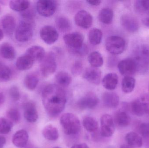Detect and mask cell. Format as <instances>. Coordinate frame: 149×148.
Here are the masks:
<instances>
[{"mask_svg": "<svg viewBox=\"0 0 149 148\" xmlns=\"http://www.w3.org/2000/svg\"><path fill=\"white\" fill-rule=\"evenodd\" d=\"M35 62L29 56L25 54L17 58L16 61V67L18 70L25 71L31 68Z\"/></svg>", "mask_w": 149, "mask_h": 148, "instance_id": "cell-20", "label": "cell"}, {"mask_svg": "<svg viewBox=\"0 0 149 148\" xmlns=\"http://www.w3.org/2000/svg\"><path fill=\"white\" fill-rule=\"evenodd\" d=\"M12 71L9 67L0 62V82H5L11 80Z\"/></svg>", "mask_w": 149, "mask_h": 148, "instance_id": "cell-37", "label": "cell"}, {"mask_svg": "<svg viewBox=\"0 0 149 148\" xmlns=\"http://www.w3.org/2000/svg\"><path fill=\"white\" fill-rule=\"evenodd\" d=\"M55 22L57 28L61 32H68L71 30V23L69 19L63 16L57 17Z\"/></svg>", "mask_w": 149, "mask_h": 148, "instance_id": "cell-26", "label": "cell"}, {"mask_svg": "<svg viewBox=\"0 0 149 148\" xmlns=\"http://www.w3.org/2000/svg\"><path fill=\"white\" fill-rule=\"evenodd\" d=\"M82 125L85 129L90 133H95L98 130V123L96 120L93 117H85L82 121Z\"/></svg>", "mask_w": 149, "mask_h": 148, "instance_id": "cell-34", "label": "cell"}, {"mask_svg": "<svg viewBox=\"0 0 149 148\" xmlns=\"http://www.w3.org/2000/svg\"><path fill=\"white\" fill-rule=\"evenodd\" d=\"M102 85L108 90H113L116 88L118 83V76L115 73H109L102 79Z\"/></svg>", "mask_w": 149, "mask_h": 148, "instance_id": "cell-22", "label": "cell"}, {"mask_svg": "<svg viewBox=\"0 0 149 148\" xmlns=\"http://www.w3.org/2000/svg\"><path fill=\"white\" fill-rule=\"evenodd\" d=\"M41 62L40 71L44 77H48L56 71L57 63L54 53L52 52L48 53L47 55H45Z\"/></svg>", "mask_w": 149, "mask_h": 148, "instance_id": "cell-6", "label": "cell"}, {"mask_svg": "<svg viewBox=\"0 0 149 148\" xmlns=\"http://www.w3.org/2000/svg\"><path fill=\"white\" fill-rule=\"evenodd\" d=\"M100 134L102 136L109 137L112 136L115 131V124L111 116L104 114L101 117Z\"/></svg>", "mask_w": 149, "mask_h": 148, "instance_id": "cell-9", "label": "cell"}, {"mask_svg": "<svg viewBox=\"0 0 149 148\" xmlns=\"http://www.w3.org/2000/svg\"><path fill=\"white\" fill-rule=\"evenodd\" d=\"M42 101L48 114L55 117L64 109L67 101L66 93L58 85L49 84L43 90Z\"/></svg>", "mask_w": 149, "mask_h": 148, "instance_id": "cell-1", "label": "cell"}, {"mask_svg": "<svg viewBox=\"0 0 149 148\" xmlns=\"http://www.w3.org/2000/svg\"><path fill=\"white\" fill-rule=\"evenodd\" d=\"M3 38V33L1 29L0 28V41H1Z\"/></svg>", "mask_w": 149, "mask_h": 148, "instance_id": "cell-51", "label": "cell"}, {"mask_svg": "<svg viewBox=\"0 0 149 148\" xmlns=\"http://www.w3.org/2000/svg\"><path fill=\"white\" fill-rule=\"evenodd\" d=\"M120 148H132L131 147H129V146L126 145H123L121 146Z\"/></svg>", "mask_w": 149, "mask_h": 148, "instance_id": "cell-52", "label": "cell"}, {"mask_svg": "<svg viewBox=\"0 0 149 148\" xmlns=\"http://www.w3.org/2000/svg\"><path fill=\"white\" fill-rule=\"evenodd\" d=\"M63 40L65 44L71 50L80 49L84 46V37L79 32L66 34L64 36Z\"/></svg>", "mask_w": 149, "mask_h": 148, "instance_id": "cell-8", "label": "cell"}, {"mask_svg": "<svg viewBox=\"0 0 149 148\" xmlns=\"http://www.w3.org/2000/svg\"><path fill=\"white\" fill-rule=\"evenodd\" d=\"M142 22L145 27L149 28V17H146L142 20Z\"/></svg>", "mask_w": 149, "mask_h": 148, "instance_id": "cell-50", "label": "cell"}, {"mask_svg": "<svg viewBox=\"0 0 149 148\" xmlns=\"http://www.w3.org/2000/svg\"><path fill=\"white\" fill-rule=\"evenodd\" d=\"M134 7L136 12L140 14H149V0H139L135 2Z\"/></svg>", "mask_w": 149, "mask_h": 148, "instance_id": "cell-38", "label": "cell"}, {"mask_svg": "<svg viewBox=\"0 0 149 148\" xmlns=\"http://www.w3.org/2000/svg\"><path fill=\"white\" fill-rule=\"evenodd\" d=\"M29 134L24 129H21L15 133L12 138L13 144L17 147H24L29 140Z\"/></svg>", "mask_w": 149, "mask_h": 148, "instance_id": "cell-18", "label": "cell"}, {"mask_svg": "<svg viewBox=\"0 0 149 148\" xmlns=\"http://www.w3.org/2000/svg\"><path fill=\"white\" fill-rule=\"evenodd\" d=\"M29 1L27 0L11 1L9 2L10 8L12 10L17 12H22L29 8Z\"/></svg>", "mask_w": 149, "mask_h": 148, "instance_id": "cell-27", "label": "cell"}, {"mask_svg": "<svg viewBox=\"0 0 149 148\" xmlns=\"http://www.w3.org/2000/svg\"><path fill=\"white\" fill-rule=\"evenodd\" d=\"M88 40L91 44L97 45L101 42L102 33L101 30L98 28H93L89 31L88 35Z\"/></svg>", "mask_w": 149, "mask_h": 148, "instance_id": "cell-35", "label": "cell"}, {"mask_svg": "<svg viewBox=\"0 0 149 148\" xmlns=\"http://www.w3.org/2000/svg\"><path fill=\"white\" fill-rule=\"evenodd\" d=\"M44 137L50 141L56 140L59 137V133L56 128L52 125L46 126L42 131Z\"/></svg>", "mask_w": 149, "mask_h": 148, "instance_id": "cell-29", "label": "cell"}, {"mask_svg": "<svg viewBox=\"0 0 149 148\" xmlns=\"http://www.w3.org/2000/svg\"><path fill=\"white\" fill-rule=\"evenodd\" d=\"M7 119L13 123H17L20 121L21 115L18 109L16 108H10L6 113Z\"/></svg>", "mask_w": 149, "mask_h": 148, "instance_id": "cell-40", "label": "cell"}, {"mask_svg": "<svg viewBox=\"0 0 149 148\" xmlns=\"http://www.w3.org/2000/svg\"><path fill=\"white\" fill-rule=\"evenodd\" d=\"M0 55L4 59L13 60L15 57V50L12 45L5 43L0 46Z\"/></svg>", "mask_w": 149, "mask_h": 148, "instance_id": "cell-25", "label": "cell"}, {"mask_svg": "<svg viewBox=\"0 0 149 148\" xmlns=\"http://www.w3.org/2000/svg\"><path fill=\"white\" fill-rule=\"evenodd\" d=\"M102 99L104 105L109 108H116L120 102L119 96L113 92H105L102 95Z\"/></svg>", "mask_w": 149, "mask_h": 148, "instance_id": "cell-19", "label": "cell"}, {"mask_svg": "<svg viewBox=\"0 0 149 148\" xmlns=\"http://www.w3.org/2000/svg\"><path fill=\"white\" fill-rule=\"evenodd\" d=\"M101 71L98 68L90 67L86 69L83 73V76L90 83L98 85L101 79Z\"/></svg>", "mask_w": 149, "mask_h": 148, "instance_id": "cell-15", "label": "cell"}, {"mask_svg": "<svg viewBox=\"0 0 149 148\" xmlns=\"http://www.w3.org/2000/svg\"><path fill=\"white\" fill-rule=\"evenodd\" d=\"M113 17V12L109 8L102 9L99 12L98 18L100 21L106 24H109L112 23Z\"/></svg>", "mask_w": 149, "mask_h": 148, "instance_id": "cell-28", "label": "cell"}, {"mask_svg": "<svg viewBox=\"0 0 149 148\" xmlns=\"http://www.w3.org/2000/svg\"><path fill=\"white\" fill-rule=\"evenodd\" d=\"M128 107L132 113L137 116H141L145 114L143 104L140 98L132 102Z\"/></svg>", "mask_w": 149, "mask_h": 148, "instance_id": "cell-30", "label": "cell"}, {"mask_svg": "<svg viewBox=\"0 0 149 148\" xmlns=\"http://www.w3.org/2000/svg\"><path fill=\"white\" fill-rule=\"evenodd\" d=\"M0 12H1V8H0Z\"/></svg>", "mask_w": 149, "mask_h": 148, "instance_id": "cell-55", "label": "cell"}, {"mask_svg": "<svg viewBox=\"0 0 149 148\" xmlns=\"http://www.w3.org/2000/svg\"><path fill=\"white\" fill-rule=\"evenodd\" d=\"M25 54L29 56L35 61H41L45 56L44 49L39 46H33L29 48Z\"/></svg>", "mask_w": 149, "mask_h": 148, "instance_id": "cell-21", "label": "cell"}, {"mask_svg": "<svg viewBox=\"0 0 149 148\" xmlns=\"http://www.w3.org/2000/svg\"><path fill=\"white\" fill-rule=\"evenodd\" d=\"M39 82V78L36 74L31 73L25 76L24 84L27 89L33 90L36 88Z\"/></svg>", "mask_w": 149, "mask_h": 148, "instance_id": "cell-32", "label": "cell"}, {"mask_svg": "<svg viewBox=\"0 0 149 148\" xmlns=\"http://www.w3.org/2000/svg\"><path fill=\"white\" fill-rule=\"evenodd\" d=\"M7 1H0V4H2V5H6L7 4Z\"/></svg>", "mask_w": 149, "mask_h": 148, "instance_id": "cell-53", "label": "cell"}, {"mask_svg": "<svg viewBox=\"0 0 149 148\" xmlns=\"http://www.w3.org/2000/svg\"><path fill=\"white\" fill-rule=\"evenodd\" d=\"M37 10L39 14L45 17L52 16L57 8L56 2L52 0H41L38 1Z\"/></svg>", "mask_w": 149, "mask_h": 148, "instance_id": "cell-7", "label": "cell"}, {"mask_svg": "<svg viewBox=\"0 0 149 148\" xmlns=\"http://www.w3.org/2000/svg\"><path fill=\"white\" fill-rule=\"evenodd\" d=\"M71 148H88V147L87 145L85 143H81V144L73 145Z\"/></svg>", "mask_w": 149, "mask_h": 148, "instance_id": "cell-49", "label": "cell"}, {"mask_svg": "<svg viewBox=\"0 0 149 148\" xmlns=\"http://www.w3.org/2000/svg\"><path fill=\"white\" fill-rule=\"evenodd\" d=\"M13 123L5 118H0V134H7L11 131Z\"/></svg>", "mask_w": 149, "mask_h": 148, "instance_id": "cell-39", "label": "cell"}, {"mask_svg": "<svg viewBox=\"0 0 149 148\" xmlns=\"http://www.w3.org/2000/svg\"><path fill=\"white\" fill-rule=\"evenodd\" d=\"M56 80L59 86L66 87L71 84L72 78L67 72L60 71L56 74Z\"/></svg>", "mask_w": 149, "mask_h": 148, "instance_id": "cell-33", "label": "cell"}, {"mask_svg": "<svg viewBox=\"0 0 149 148\" xmlns=\"http://www.w3.org/2000/svg\"><path fill=\"white\" fill-rule=\"evenodd\" d=\"M83 65L81 62L76 61L72 67V73L74 76L79 75L82 71Z\"/></svg>", "mask_w": 149, "mask_h": 148, "instance_id": "cell-43", "label": "cell"}, {"mask_svg": "<svg viewBox=\"0 0 149 148\" xmlns=\"http://www.w3.org/2000/svg\"><path fill=\"white\" fill-rule=\"evenodd\" d=\"M125 140L128 146L131 148H140L143 145L141 137L135 132L128 133L125 136Z\"/></svg>", "mask_w": 149, "mask_h": 148, "instance_id": "cell-23", "label": "cell"}, {"mask_svg": "<svg viewBox=\"0 0 149 148\" xmlns=\"http://www.w3.org/2000/svg\"><path fill=\"white\" fill-rule=\"evenodd\" d=\"M74 21L77 26L86 29L93 24V18L90 13L86 10H81L75 14Z\"/></svg>", "mask_w": 149, "mask_h": 148, "instance_id": "cell-13", "label": "cell"}, {"mask_svg": "<svg viewBox=\"0 0 149 148\" xmlns=\"http://www.w3.org/2000/svg\"><path fill=\"white\" fill-rule=\"evenodd\" d=\"M1 23L3 31L8 35H11L15 31L16 23L13 16L5 15L1 19Z\"/></svg>", "mask_w": 149, "mask_h": 148, "instance_id": "cell-16", "label": "cell"}, {"mask_svg": "<svg viewBox=\"0 0 149 148\" xmlns=\"http://www.w3.org/2000/svg\"><path fill=\"white\" fill-rule=\"evenodd\" d=\"M6 140L5 137L0 136V148H3L6 144Z\"/></svg>", "mask_w": 149, "mask_h": 148, "instance_id": "cell-48", "label": "cell"}, {"mask_svg": "<svg viewBox=\"0 0 149 148\" xmlns=\"http://www.w3.org/2000/svg\"><path fill=\"white\" fill-rule=\"evenodd\" d=\"M40 37L47 44L51 45L56 41L58 38V33L52 26L46 25L41 28Z\"/></svg>", "mask_w": 149, "mask_h": 148, "instance_id": "cell-12", "label": "cell"}, {"mask_svg": "<svg viewBox=\"0 0 149 148\" xmlns=\"http://www.w3.org/2000/svg\"><path fill=\"white\" fill-rule=\"evenodd\" d=\"M140 98L143 104L145 114H149V96L145 95L141 96Z\"/></svg>", "mask_w": 149, "mask_h": 148, "instance_id": "cell-45", "label": "cell"}, {"mask_svg": "<svg viewBox=\"0 0 149 148\" xmlns=\"http://www.w3.org/2000/svg\"><path fill=\"white\" fill-rule=\"evenodd\" d=\"M53 148H62L59 147H54Z\"/></svg>", "mask_w": 149, "mask_h": 148, "instance_id": "cell-54", "label": "cell"}, {"mask_svg": "<svg viewBox=\"0 0 149 148\" xmlns=\"http://www.w3.org/2000/svg\"><path fill=\"white\" fill-rule=\"evenodd\" d=\"M136 81L131 76H125L122 82V89L126 94L131 93L135 86Z\"/></svg>", "mask_w": 149, "mask_h": 148, "instance_id": "cell-36", "label": "cell"}, {"mask_svg": "<svg viewBox=\"0 0 149 148\" xmlns=\"http://www.w3.org/2000/svg\"><path fill=\"white\" fill-rule=\"evenodd\" d=\"M121 23L125 30L131 33L136 32L139 29V24L136 19L129 15L123 16Z\"/></svg>", "mask_w": 149, "mask_h": 148, "instance_id": "cell-17", "label": "cell"}, {"mask_svg": "<svg viewBox=\"0 0 149 148\" xmlns=\"http://www.w3.org/2000/svg\"><path fill=\"white\" fill-rule=\"evenodd\" d=\"M99 102L97 96L93 92H89L81 97L77 102V106L81 109H93Z\"/></svg>", "mask_w": 149, "mask_h": 148, "instance_id": "cell-11", "label": "cell"}, {"mask_svg": "<svg viewBox=\"0 0 149 148\" xmlns=\"http://www.w3.org/2000/svg\"><path fill=\"white\" fill-rule=\"evenodd\" d=\"M88 60L92 67L95 68L102 67L103 64V59L100 53L94 51L89 54Z\"/></svg>", "mask_w": 149, "mask_h": 148, "instance_id": "cell-31", "label": "cell"}, {"mask_svg": "<svg viewBox=\"0 0 149 148\" xmlns=\"http://www.w3.org/2000/svg\"><path fill=\"white\" fill-rule=\"evenodd\" d=\"M115 122L117 126L124 127L128 126L131 122V118L125 111L120 110L115 116Z\"/></svg>", "mask_w": 149, "mask_h": 148, "instance_id": "cell-24", "label": "cell"}, {"mask_svg": "<svg viewBox=\"0 0 149 148\" xmlns=\"http://www.w3.org/2000/svg\"><path fill=\"white\" fill-rule=\"evenodd\" d=\"M5 96L2 89L0 87V106L5 101Z\"/></svg>", "mask_w": 149, "mask_h": 148, "instance_id": "cell-47", "label": "cell"}, {"mask_svg": "<svg viewBox=\"0 0 149 148\" xmlns=\"http://www.w3.org/2000/svg\"><path fill=\"white\" fill-rule=\"evenodd\" d=\"M9 94L11 99L14 101H17L20 100L21 96L20 91L16 86H14L10 87L9 91Z\"/></svg>", "mask_w": 149, "mask_h": 148, "instance_id": "cell-41", "label": "cell"}, {"mask_svg": "<svg viewBox=\"0 0 149 148\" xmlns=\"http://www.w3.org/2000/svg\"><path fill=\"white\" fill-rule=\"evenodd\" d=\"M22 17L24 19V20L31 21L35 16V13L34 10L32 9H28L23 12H21Z\"/></svg>", "mask_w": 149, "mask_h": 148, "instance_id": "cell-44", "label": "cell"}, {"mask_svg": "<svg viewBox=\"0 0 149 148\" xmlns=\"http://www.w3.org/2000/svg\"><path fill=\"white\" fill-rule=\"evenodd\" d=\"M139 132L141 135L145 138H149V123H142L139 126Z\"/></svg>", "mask_w": 149, "mask_h": 148, "instance_id": "cell-42", "label": "cell"}, {"mask_svg": "<svg viewBox=\"0 0 149 148\" xmlns=\"http://www.w3.org/2000/svg\"><path fill=\"white\" fill-rule=\"evenodd\" d=\"M119 72L124 76H131L137 71V66L132 58H127L120 61L118 64Z\"/></svg>", "mask_w": 149, "mask_h": 148, "instance_id": "cell-10", "label": "cell"}, {"mask_svg": "<svg viewBox=\"0 0 149 148\" xmlns=\"http://www.w3.org/2000/svg\"><path fill=\"white\" fill-rule=\"evenodd\" d=\"M90 5L93 6H98L101 3V1L100 0H88L86 1Z\"/></svg>", "mask_w": 149, "mask_h": 148, "instance_id": "cell-46", "label": "cell"}, {"mask_svg": "<svg viewBox=\"0 0 149 148\" xmlns=\"http://www.w3.org/2000/svg\"><path fill=\"white\" fill-rule=\"evenodd\" d=\"M24 115L25 120L29 123L36 122L38 115L36 104L32 101L25 103L23 106Z\"/></svg>", "mask_w": 149, "mask_h": 148, "instance_id": "cell-14", "label": "cell"}, {"mask_svg": "<svg viewBox=\"0 0 149 148\" xmlns=\"http://www.w3.org/2000/svg\"><path fill=\"white\" fill-rule=\"evenodd\" d=\"M126 47L125 40L118 36H111L108 37L106 41V47L110 54L118 55L124 51Z\"/></svg>", "mask_w": 149, "mask_h": 148, "instance_id": "cell-5", "label": "cell"}, {"mask_svg": "<svg viewBox=\"0 0 149 148\" xmlns=\"http://www.w3.org/2000/svg\"><path fill=\"white\" fill-rule=\"evenodd\" d=\"M33 35V27L31 21L23 20L19 22L15 31V38L20 42L29 41Z\"/></svg>", "mask_w": 149, "mask_h": 148, "instance_id": "cell-4", "label": "cell"}, {"mask_svg": "<svg viewBox=\"0 0 149 148\" xmlns=\"http://www.w3.org/2000/svg\"><path fill=\"white\" fill-rule=\"evenodd\" d=\"M132 59L136 63L137 71L147 70L149 67V46L143 45L137 47L134 51Z\"/></svg>", "mask_w": 149, "mask_h": 148, "instance_id": "cell-3", "label": "cell"}, {"mask_svg": "<svg viewBox=\"0 0 149 148\" xmlns=\"http://www.w3.org/2000/svg\"><path fill=\"white\" fill-rule=\"evenodd\" d=\"M60 124L65 133L68 135L76 134L80 130L79 120L72 114H64L60 118Z\"/></svg>", "mask_w": 149, "mask_h": 148, "instance_id": "cell-2", "label": "cell"}]
</instances>
